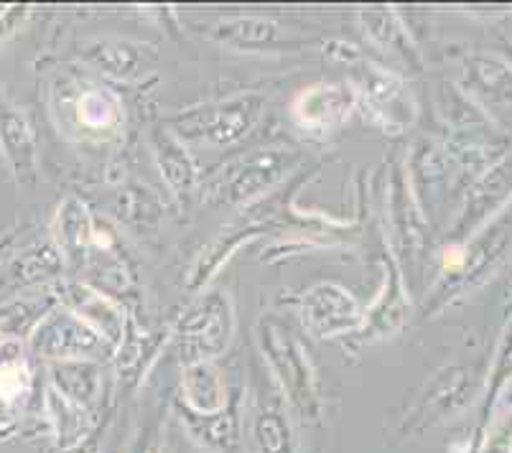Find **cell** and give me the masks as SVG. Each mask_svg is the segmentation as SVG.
Listing matches in <instances>:
<instances>
[{"label":"cell","mask_w":512,"mask_h":453,"mask_svg":"<svg viewBox=\"0 0 512 453\" xmlns=\"http://www.w3.org/2000/svg\"><path fill=\"white\" fill-rule=\"evenodd\" d=\"M74 453H95V451H92L90 446H82V448H79V451H74Z\"/></svg>","instance_id":"7a4b0ae2"},{"label":"cell","mask_w":512,"mask_h":453,"mask_svg":"<svg viewBox=\"0 0 512 453\" xmlns=\"http://www.w3.org/2000/svg\"><path fill=\"white\" fill-rule=\"evenodd\" d=\"M161 436H164V428H161V420H151L138 438L133 441L128 453H161Z\"/></svg>","instance_id":"6da1fadb"}]
</instances>
